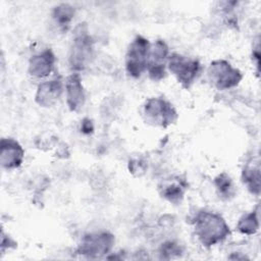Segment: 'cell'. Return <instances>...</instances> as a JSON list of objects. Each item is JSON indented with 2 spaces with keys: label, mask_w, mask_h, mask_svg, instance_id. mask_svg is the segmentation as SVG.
<instances>
[{
  "label": "cell",
  "mask_w": 261,
  "mask_h": 261,
  "mask_svg": "<svg viewBox=\"0 0 261 261\" xmlns=\"http://www.w3.org/2000/svg\"><path fill=\"white\" fill-rule=\"evenodd\" d=\"M194 230L199 242L206 248H211L230 236L231 231L224 218L212 211L200 210L193 219Z\"/></svg>",
  "instance_id": "obj_1"
},
{
  "label": "cell",
  "mask_w": 261,
  "mask_h": 261,
  "mask_svg": "<svg viewBox=\"0 0 261 261\" xmlns=\"http://www.w3.org/2000/svg\"><path fill=\"white\" fill-rule=\"evenodd\" d=\"M93 55V39L86 23H80L73 33L69 50V66L74 72L84 70Z\"/></svg>",
  "instance_id": "obj_2"
},
{
  "label": "cell",
  "mask_w": 261,
  "mask_h": 261,
  "mask_svg": "<svg viewBox=\"0 0 261 261\" xmlns=\"http://www.w3.org/2000/svg\"><path fill=\"white\" fill-rule=\"evenodd\" d=\"M151 44L147 38L137 35L127 47L125 54V69L129 76L140 77L147 70Z\"/></svg>",
  "instance_id": "obj_3"
},
{
  "label": "cell",
  "mask_w": 261,
  "mask_h": 261,
  "mask_svg": "<svg viewBox=\"0 0 261 261\" xmlns=\"http://www.w3.org/2000/svg\"><path fill=\"white\" fill-rule=\"evenodd\" d=\"M143 113L147 122L160 127L173 124L178 117L174 106L163 97L149 98L144 104Z\"/></svg>",
  "instance_id": "obj_4"
},
{
  "label": "cell",
  "mask_w": 261,
  "mask_h": 261,
  "mask_svg": "<svg viewBox=\"0 0 261 261\" xmlns=\"http://www.w3.org/2000/svg\"><path fill=\"white\" fill-rule=\"evenodd\" d=\"M167 67L182 88L189 89L198 77L201 64L196 58H190L178 53L168 56Z\"/></svg>",
  "instance_id": "obj_5"
},
{
  "label": "cell",
  "mask_w": 261,
  "mask_h": 261,
  "mask_svg": "<svg viewBox=\"0 0 261 261\" xmlns=\"http://www.w3.org/2000/svg\"><path fill=\"white\" fill-rule=\"evenodd\" d=\"M114 243L115 238L109 231L88 233L81 240L75 253L86 258H101L110 253Z\"/></svg>",
  "instance_id": "obj_6"
},
{
  "label": "cell",
  "mask_w": 261,
  "mask_h": 261,
  "mask_svg": "<svg viewBox=\"0 0 261 261\" xmlns=\"http://www.w3.org/2000/svg\"><path fill=\"white\" fill-rule=\"evenodd\" d=\"M208 77L211 84L218 90H228L237 87L243 74L240 69L233 67L227 60L216 59L208 66Z\"/></svg>",
  "instance_id": "obj_7"
},
{
  "label": "cell",
  "mask_w": 261,
  "mask_h": 261,
  "mask_svg": "<svg viewBox=\"0 0 261 261\" xmlns=\"http://www.w3.org/2000/svg\"><path fill=\"white\" fill-rule=\"evenodd\" d=\"M169 56V48L165 41L158 39L150 48L147 70L150 80L159 82L166 75V66Z\"/></svg>",
  "instance_id": "obj_8"
},
{
  "label": "cell",
  "mask_w": 261,
  "mask_h": 261,
  "mask_svg": "<svg viewBox=\"0 0 261 261\" xmlns=\"http://www.w3.org/2000/svg\"><path fill=\"white\" fill-rule=\"evenodd\" d=\"M24 158L21 145L12 138H2L0 142V163L2 168L11 170L19 167Z\"/></svg>",
  "instance_id": "obj_9"
},
{
  "label": "cell",
  "mask_w": 261,
  "mask_h": 261,
  "mask_svg": "<svg viewBox=\"0 0 261 261\" xmlns=\"http://www.w3.org/2000/svg\"><path fill=\"white\" fill-rule=\"evenodd\" d=\"M63 92V83L60 75L41 83L35 95V101L41 107H51L57 103Z\"/></svg>",
  "instance_id": "obj_10"
},
{
  "label": "cell",
  "mask_w": 261,
  "mask_h": 261,
  "mask_svg": "<svg viewBox=\"0 0 261 261\" xmlns=\"http://www.w3.org/2000/svg\"><path fill=\"white\" fill-rule=\"evenodd\" d=\"M65 93L68 109L72 112L80 111L86 102V94L79 72H72L67 76L65 81Z\"/></svg>",
  "instance_id": "obj_11"
},
{
  "label": "cell",
  "mask_w": 261,
  "mask_h": 261,
  "mask_svg": "<svg viewBox=\"0 0 261 261\" xmlns=\"http://www.w3.org/2000/svg\"><path fill=\"white\" fill-rule=\"evenodd\" d=\"M55 61L56 57L53 51L50 48H46L31 57L29 61V72L38 79L46 77L52 72Z\"/></svg>",
  "instance_id": "obj_12"
},
{
  "label": "cell",
  "mask_w": 261,
  "mask_h": 261,
  "mask_svg": "<svg viewBox=\"0 0 261 261\" xmlns=\"http://www.w3.org/2000/svg\"><path fill=\"white\" fill-rule=\"evenodd\" d=\"M187 190L188 182L180 176L164 179L161 185H159V193L161 197L174 205L181 203Z\"/></svg>",
  "instance_id": "obj_13"
},
{
  "label": "cell",
  "mask_w": 261,
  "mask_h": 261,
  "mask_svg": "<svg viewBox=\"0 0 261 261\" xmlns=\"http://www.w3.org/2000/svg\"><path fill=\"white\" fill-rule=\"evenodd\" d=\"M74 13V8L71 5L67 3H62L53 8L52 17L58 28L61 31L66 32L70 25L71 20L73 19Z\"/></svg>",
  "instance_id": "obj_14"
},
{
  "label": "cell",
  "mask_w": 261,
  "mask_h": 261,
  "mask_svg": "<svg viewBox=\"0 0 261 261\" xmlns=\"http://www.w3.org/2000/svg\"><path fill=\"white\" fill-rule=\"evenodd\" d=\"M242 180L247 186L249 192L253 195L259 196L260 194V168L257 164L246 165L242 171Z\"/></svg>",
  "instance_id": "obj_15"
},
{
  "label": "cell",
  "mask_w": 261,
  "mask_h": 261,
  "mask_svg": "<svg viewBox=\"0 0 261 261\" xmlns=\"http://www.w3.org/2000/svg\"><path fill=\"white\" fill-rule=\"evenodd\" d=\"M213 182H214L215 189H216L219 197L222 200L227 201L234 197L236 188L233 186V182H232L230 176L227 173H225V172L219 173L217 176H215Z\"/></svg>",
  "instance_id": "obj_16"
},
{
  "label": "cell",
  "mask_w": 261,
  "mask_h": 261,
  "mask_svg": "<svg viewBox=\"0 0 261 261\" xmlns=\"http://www.w3.org/2000/svg\"><path fill=\"white\" fill-rule=\"evenodd\" d=\"M237 229L246 236H252L259 229V217H258V207L249 213L244 214L238 221Z\"/></svg>",
  "instance_id": "obj_17"
},
{
  "label": "cell",
  "mask_w": 261,
  "mask_h": 261,
  "mask_svg": "<svg viewBox=\"0 0 261 261\" xmlns=\"http://www.w3.org/2000/svg\"><path fill=\"white\" fill-rule=\"evenodd\" d=\"M182 253V247L174 241H166L159 248V254L162 259H170L179 256Z\"/></svg>",
  "instance_id": "obj_18"
},
{
  "label": "cell",
  "mask_w": 261,
  "mask_h": 261,
  "mask_svg": "<svg viewBox=\"0 0 261 261\" xmlns=\"http://www.w3.org/2000/svg\"><path fill=\"white\" fill-rule=\"evenodd\" d=\"M128 168L132 173H134V174L137 173V175H141L142 173L145 172L146 164L141 159H135V160L129 161Z\"/></svg>",
  "instance_id": "obj_19"
},
{
  "label": "cell",
  "mask_w": 261,
  "mask_h": 261,
  "mask_svg": "<svg viewBox=\"0 0 261 261\" xmlns=\"http://www.w3.org/2000/svg\"><path fill=\"white\" fill-rule=\"evenodd\" d=\"M15 247H16V243L10 237H6L4 231L2 230V233H1V251L4 252L5 248H15Z\"/></svg>",
  "instance_id": "obj_20"
},
{
  "label": "cell",
  "mask_w": 261,
  "mask_h": 261,
  "mask_svg": "<svg viewBox=\"0 0 261 261\" xmlns=\"http://www.w3.org/2000/svg\"><path fill=\"white\" fill-rule=\"evenodd\" d=\"M81 129L84 134H91L93 133L94 130V125H93V122L89 119V118H85L83 121H82V126H81Z\"/></svg>",
  "instance_id": "obj_21"
},
{
  "label": "cell",
  "mask_w": 261,
  "mask_h": 261,
  "mask_svg": "<svg viewBox=\"0 0 261 261\" xmlns=\"http://www.w3.org/2000/svg\"><path fill=\"white\" fill-rule=\"evenodd\" d=\"M252 58L253 60H255V65L257 67V72H259V59H260V52H259V45H257V47L253 50L252 53Z\"/></svg>",
  "instance_id": "obj_22"
}]
</instances>
